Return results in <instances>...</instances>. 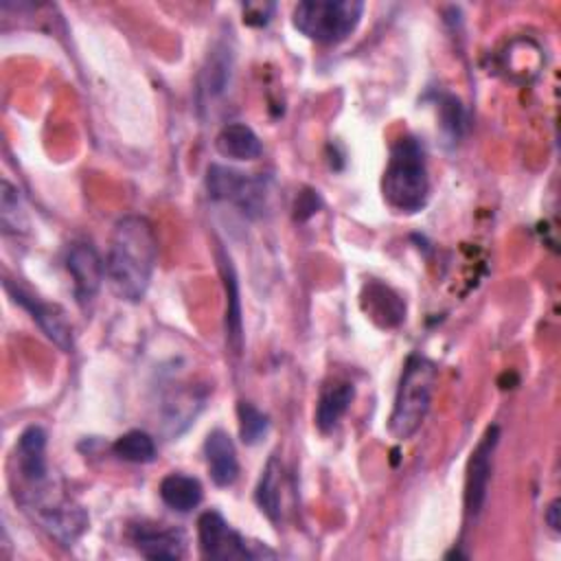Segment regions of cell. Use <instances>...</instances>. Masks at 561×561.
Wrapping results in <instances>:
<instances>
[{
    "mask_svg": "<svg viewBox=\"0 0 561 561\" xmlns=\"http://www.w3.org/2000/svg\"><path fill=\"white\" fill-rule=\"evenodd\" d=\"M158 259L153 226L140 215H127L116 221L107 256L105 278L112 291L127 302L145 298Z\"/></svg>",
    "mask_w": 561,
    "mask_h": 561,
    "instance_id": "cell-1",
    "label": "cell"
},
{
    "mask_svg": "<svg viewBox=\"0 0 561 561\" xmlns=\"http://www.w3.org/2000/svg\"><path fill=\"white\" fill-rule=\"evenodd\" d=\"M386 204L405 215L425 208L430 197V175L423 145L412 136H401L392 147L381 178Z\"/></svg>",
    "mask_w": 561,
    "mask_h": 561,
    "instance_id": "cell-2",
    "label": "cell"
},
{
    "mask_svg": "<svg viewBox=\"0 0 561 561\" xmlns=\"http://www.w3.org/2000/svg\"><path fill=\"white\" fill-rule=\"evenodd\" d=\"M436 377H438V370L434 362H430L427 357L410 355L405 359V366L397 386V394H394L392 414L388 421V432L397 440L412 438L423 425L432 405Z\"/></svg>",
    "mask_w": 561,
    "mask_h": 561,
    "instance_id": "cell-3",
    "label": "cell"
},
{
    "mask_svg": "<svg viewBox=\"0 0 561 561\" xmlns=\"http://www.w3.org/2000/svg\"><path fill=\"white\" fill-rule=\"evenodd\" d=\"M364 2L359 0H305L294 7L296 31L318 44H340L359 24Z\"/></svg>",
    "mask_w": 561,
    "mask_h": 561,
    "instance_id": "cell-4",
    "label": "cell"
},
{
    "mask_svg": "<svg viewBox=\"0 0 561 561\" xmlns=\"http://www.w3.org/2000/svg\"><path fill=\"white\" fill-rule=\"evenodd\" d=\"M26 506L33 511L42 528H46L64 546H72L88 528V513L72 500L48 497L44 484L31 486Z\"/></svg>",
    "mask_w": 561,
    "mask_h": 561,
    "instance_id": "cell-5",
    "label": "cell"
},
{
    "mask_svg": "<svg viewBox=\"0 0 561 561\" xmlns=\"http://www.w3.org/2000/svg\"><path fill=\"white\" fill-rule=\"evenodd\" d=\"M206 191L213 199L234 204L248 217H256L265 208L267 191L263 178H250L248 173L224 164L208 167Z\"/></svg>",
    "mask_w": 561,
    "mask_h": 561,
    "instance_id": "cell-6",
    "label": "cell"
},
{
    "mask_svg": "<svg viewBox=\"0 0 561 561\" xmlns=\"http://www.w3.org/2000/svg\"><path fill=\"white\" fill-rule=\"evenodd\" d=\"M500 443V427L489 425L484 436L478 440V445L471 451L469 465H467V478H465V515L467 519H478L486 504L489 495V482L493 471V454Z\"/></svg>",
    "mask_w": 561,
    "mask_h": 561,
    "instance_id": "cell-7",
    "label": "cell"
},
{
    "mask_svg": "<svg viewBox=\"0 0 561 561\" xmlns=\"http://www.w3.org/2000/svg\"><path fill=\"white\" fill-rule=\"evenodd\" d=\"M197 539L199 550L208 559H254L259 552L221 517L217 511H206L197 519Z\"/></svg>",
    "mask_w": 561,
    "mask_h": 561,
    "instance_id": "cell-8",
    "label": "cell"
},
{
    "mask_svg": "<svg viewBox=\"0 0 561 561\" xmlns=\"http://www.w3.org/2000/svg\"><path fill=\"white\" fill-rule=\"evenodd\" d=\"M66 270L75 285V296L79 305H88L101 289V283L105 278V263L101 261L94 245L85 241H75L68 248L66 256Z\"/></svg>",
    "mask_w": 561,
    "mask_h": 561,
    "instance_id": "cell-9",
    "label": "cell"
},
{
    "mask_svg": "<svg viewBox=\"0 0 561 561\" xmlns=\"http://www.w3.org/2000/svg\"><path fill=\"white\" fill-rule=\"evenodd\" d=\"M4 289L13 296V300L24 307L31 318L37 322V327L44 331V335L57 344L61 351H72V329L68 324V320L64 318L61 309H57L55 305H48V302H42L37 300L35 296L26 294L24 289L15 287L11 280H4Z\"/></svg>",
    "mask_w": 561,
    "mask_h": 561,
    "instance_id": "cell-10",
    "label": "cell"
},
{
    "mask_svg": "<svg viewBox=\"0 0 561 561\" xmlns=\"http://www.w3.org/2000/svg\"><path fill=\"white\" fill-rule=\"evenodd\" d=\"M131 546L147 559H180L184 554V535L164 524L140 522L127 533Z\"/></svg>",
    "mask_w": 561,
    "mask_h": 561,
    "instance_id": "cell-11",
    "label": "cell"
},
{
    "mask_svg": "<svg viewBox=\"0 0 561 561\" xmlns=\"http://www.w3.org/2000/svg\"><path fill=\"white\" fill-rule=\"evenodd\" d=\"M18 473L28 486H37L46 482L48 465H46V432L39 425L26 427L15 445Z\"/></svg>",
    "mask_w": 561,
    "mask_h": 561,
    "instance_id": "cell-12",
    "label": "cell"
},
{
    "mask_svg": "<svg viewBox=\"0 0 561 561\" xmlns=\"http://www.w3.org/2000/svg\"><path fill=\"white\" fill-rule=\"evenodd\" d=\"M204 456H206L210 480L217 486H230L237 480L239 458H237V449H234V443L228 432H224L219 427L208 432V436L204 440Z\"/></svg>",
    "mask_w": 561,
    "mask_h": 561,
    "instance_id": "cell-13",
    "label": "cell"
},
{
    "mask_svg": "<svg viewBox=\"0 0 561 561\" xmlns=\"http://www.w3.org/2000/svg\"><path fill=\"white\" fill-rule=\"evenodd\" d=\"M355 399V386L346 379H333L322 386L316 403V425L320 432H331L346 414Z\"/></svg>",
    "mask_w": 561,
    "mask_h": 561,
    "instance_id": "cell-14",
    "label": "cell"
},
{
    "mask_svg": "<svg viewBox=\"0 0 561 561\" xmlns=\"http://www.w3.org/2000/svg\"><path fill=\"white\" fill-rule=\"evenodd\" d=\"M362 305H364V311L368 313V318L375 320L379 327H397L405 318L403 298L377 280H373L364 287Z\"/></svg>",
    "mask_w": 561,
    "mask_h": 561,
    "instance_id": "cell-15",
    "label": "cell"
},
{
    "mask_svg": "<svg viewBox=\"0 0 561 561\" xmlns=\"http://www.w3.org/2000/svg\"><path fill=\"white\" fill-rule=\"evenodd\" d=\"M215 147L224 158L230 160H256L263 153V145L254 129L245 123H228L219 129L215 138Z\"/></svg>",
    "mask_w": 561,
    "mask_h": 561,
    "instance_id": "cell-16",
    "label": "cell"
},
{
    "mask_svg": "<svg viewBox=\"0 0 561 561\" xmlns=\"http://www.w3.org/2000/svg\"><path fill=\"white\" fill-rule=\"evenodd\" d=\"M162 502L175 511V513H191L193 508L199 506L202 497H204V489L199 484L197 478L186 476V473H167L160 480V489H158Z\"/></svg>",
    "mask_w": 561,
    "mask_h": 561,
    "instance_id": "cell-17",
    "label": "cell"
},
{
    "mask_svg": "<svg viewBox=\"0 0 561 561\" xmlns=\"http://www.w3.org/2000/svg\"><path fill=\"white\" fill-rule=\"evenodd\" d=\"M221 276L226 289V340L234 353H241L243 346V320H241V298H239V283L232 267L230 256L221 254Z\"/></svg>",
    "mask_w": 561,
    "mask_h": 561,
    "instance_id": "cell-18",
    "label": "cell"
},
{
    "mask_svg": "<svg viewBox=\"0 0 561 561\" xmlns=\"http://www.w3.org/2000/svg\"><path fill=\"white\" fill-rule=\"evenodd\" d=\"M283 465L278 462L276 456H272L267 460V465L261 471L256 491H254V500L261 508V513L270 519V522H278L280 513H283Z\"/></svg>",
    "mask_w": 561,
    "mask_h": 561,
    "instance_id": "cell-19",
    "label": "cell"
},
{
    "mask_svg": "<svg viewBox=\"0 0 561 561\" xmlns=\"http://www.w3.org/2000/svg\"><path fill=\"white\" fill-rule=\"evenodd\" d=\"M0 224L7 234H22L28 230V217L20 191L7 180L0 184Z\"/></svg>",
    "mask_w": 561,
    "mask_h": 561,
    "instance_id": "cell-20",
    "label": "cell"
},
{
    "mask_svg": "<svg viewBox=\"0 0 561 561\" xmlns=\"http://www.w3.org/2000/svg\"><path fill=\"white\" fill-rule=\"evenodd\" d=\"M112 451L127 462H136V465H145L151 462L156 458V443L153 438L142 432V430H129L125 434H121L114 445Z\"/></svg>",
    "mask_w": 561,
    "mask_h": 561,
    "instance_id": "cell-21",
    "label": "cell"
},
{
    "mask_svg": "<svg viewBox=\"0 0 561 561\" xmlns=\"http://www.w3.org/2000/svg\"><path fill=\"white\" fill-rule=\"evenodd\" d=\"M237 416H239V436L245 445H256L267 436L270 416L265 412H261L254 403L239 401Z\"/></svg>",
    "mask_w": 561,
    "mask_h": 561,
    "instance_id": "cell-22",
    "label": "cell"
},
{
    "mask_svg": "<svg viewBox=\"0 0 561 561\" xmlns=\"http://www.w3.org/2000/svg\"><path fill=\"white\" fill-rule=\"evenodd\" d=\"M226 50H221V55H213L210 66L204 70L206 83L204 90L213 96V94H221L226 90L228 77H230V55H224Z\"/></svg>",
    "mask_w": 561,
    "mask_h": 561,
    "instance_id": "cell-23",
    "label": "cell"
},
{
    "mask_svg": "<svg viewBox=\"0 0 561 561\" xmlns=\"http://www.w3.org/2000/svg\"><path fill=\"white\" fill-rule=\"evenodd\" d=\"M318 206H320V197L316 191H302L298 193V199H296V219L305 221L307 217H311L313 213H318Z\"/></svg>",
    "mask_w": 561,
    "mask_h": 561,
    "instance_id": "cell-24",
    "label": "cell"
},
{
    "mask_svg": "<svg viewBox=\"0 0 561 561\" xmlns=\"http://www.w3.org/2000/svg\"><path fill=\"white\" fill-rule=\"evenodd\" d=\"M543 517H546V524L550 526V530L559 533V500H552V502L548 504Z\"/></svg>",
    "mask_w": 561,
    "mask_h": 561,
    "instance_id": "cell-25",
    "label": "cell"
}]
</instances>
